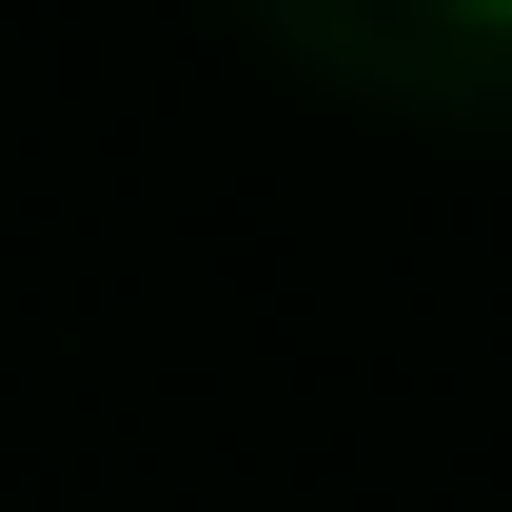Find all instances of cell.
Returning <instances> with one entry per match:
<instances>
[{
    "label": "cell",
    "instance_id": "1",
    "mask_svg": "<svg viewBox=\"0 0 512 512\" xmlns=\"http://www.w3.org/2000/svg\"><path fill=\"white\" fill-rule=\"evenodd\" d=\"M493 20H512V0H493Z\"/></svg>",
    "mask_w": 512,
    "mask_h": 512
}]
</instances>
